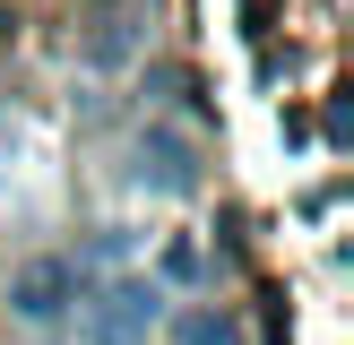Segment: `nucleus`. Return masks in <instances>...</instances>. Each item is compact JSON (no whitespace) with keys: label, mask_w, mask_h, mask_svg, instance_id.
<instances>
[{"label":"nucleus","mask_w":354,"mask_h":345,"mask_svg":"<svg viewBox=\"0 0 354 345\" xmlns=\"http://www.w3.org/2000/svg\"><path fill=\"white\" fill-rule=\"evenodd\" d=\"M147 328H156V285L147 276H121V285H104L86 302V337L95 345H147Z\"/></svg>","instance_id":"nucleus-1"},{"label":"nucleus","mask_w":354,"mask_h":345,"mask_svg":"<svg viewBox=\"0 0 354 345\" xmlns=\"http://www.w3.org/2000/svg\"><path fill=\"white\" fill-rule=\"evenodd\" d=\"M182 345H234V319H216V310H190V319H182Z\"/></svg>","instance_id":"nucleus-3"},{"label":"nucleus","mask_w":354,"mask_h":345,"mask_svg":"<svg viewBox=\"0 0 354 345\" xmlns=\"http://www.w3.org/2000/svg\"><path fill=\"white\" fill-rule=\"evenodd\" d=\"M61 293H69V268L61 259H35V268L9 285V310L17 319H61Z\"/></svg>","instance_id":"nucleus-2"}]
</instances>
